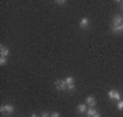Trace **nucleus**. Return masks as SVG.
<instances>
[{
	"instance_id": "1",
	"label": "nucleus",
	"mask_w": 123,
	"mask_h": 117,
	"mask_svg": "<svg viewBox=\"0 0 123 117\" xmlns=\"http://www.w3.org/2000/svg\"><path fill=\"white\" fill-rule=\"evenodd\" d=\"M122 23H123V19H122V15H115L114 17V26H112V31L114 33H119L122 31Z\"/></svg>"
},
{
	"instance_id": "2",
	"label": "nucleus",
	"mask_w": 123,
	"mask_h": 117,
	"mask_svg": "<svg viewBox=\"0 0 123 117\" xmlns=\"http://www.w3.org/2000/svg\"><path fill=\"white\" fill-rule=\"evenodd\" d=\"M14 112H15V106L11 105V104H6V105H1V106H0V113L4 114V116H7V117L11 116Z\"/></svg>"
},
{
	"instance_id": "3",
	"label": "nucleus",
	"mask_w": 123,
	"mask_h": 117,
	"mask_svg": "<svg viewBox=\"0 0 123 117\" xmlns=\"http://www.w3.org/2000/svg\"><path fill=\"white\" fill-rule=\"evenodd\" d=\"M64 82H66V84H67V90L68 91H74V89H75V79L73 78V76H67V78L64 79Z\"/></svg>"
},
{
	"instance_id": "4",
	"label": "nucleus",
	"mask_w": 123,
	"mask_h": 117,
	"mask_svg": "<svg viewBox=\"0 0 123 117\" xmlns=\"http://www.w3.org/2000/svg\"><path fill=\"white\" fill-rule=\"evenodd\" d=\"M108 97H110V100L120 101V93L118 90H110L108 91Z\"/></svg>"
},
{
	"instance_id": "5",
	"label": "nucleus",
	"mask_w": 123,
	"mask_h": 117,
	"mask_svg": "<svg viewBox=\"0 0 123 117\" xmlns=\"http://www.w3.org/2000/svg\"><path fill=\"white\" fill-rule=\"evenodd\" d=\"M85 104L88 105V106H90V108H93V106H96V98L93 95H89L85 98Z\"/></svg>"
},
{
	"instance_id": "6",
	"label": "nucleus",
	"mask_w": 123,
	"mask_h": 117,
	"mask_svg": "<svg viewBox=\"0 0 123 117\" xmlns=\"http://www.w3.org/2000/svg\"><path fill=\"white\" fill-rule=\"evenodd\" d=\"M55 86H56L57 90H66L67 89V84H66L64 80H56V82H55Z\"/></svg>"
},
{
	"instance_id": "7",
	"label": "nucleus",
	"mask_w": 123,
	"mask_h": 117,
	"mask_svg": "<svg viewBox=\"0 0 123 117\" xmlns=\"http://www.w3.org/2000/svg\"><path fill=\"white\" fill-rule=\"evenodd\" d=\"M79 27H81V29H84V30L89 27V19L86 17H84L82 19H81V22H79Z\"/></svg>"
},
{
	"instance_id": "8",
	"label": "nucleus",
	"mask_w": 123,
	"mask_h": 117,
	"mask_svg": "<svg viewBox=\"0 0 123 117\" xmlns=\"http://www.w3.org/2000/svg\"><path fill=\"white\" fill-rule=\"evenodd\" d=\"M7 55H8V48L4 46V45H1V46H0V56L7 57Z\"/></svg>"
},
{
	"instance_id": "9",
	"label": "nucleus",
	"mask_w": 123,
	"mask_h": 117,
	"mask_svg": "<svg viewBox=\"0 0 123 117\" xmlns=\"http://www.w3.org/2000/svg\"><path fill=\"white\" fill-rule=\"evenodd\" d=\"M77 110H78L79 113H86V110H88V105H86V104H81V105H78Z\"/></svg>"
},
{
	"instance_id": "10",
	"label": "nucleus",
	"mask_w": 123,
	"mask_h": 117,
	"mask_svg": "<svg viewBox=\"0 0 123 117\" xmlns=\"http://www.w3.org/2000/svg\"><path fill=\"white\" fill-rule=\"evenodd\" d=\"M96 113H97V110H96L94 108H89L88 110H86V116H88V117H92V116H94Z\"/></svg>"
},
{
	"instance_id": "11",
	"label": "nucleus",
	"mask_w": 123,
	"mask_h": 117,
	"mask_svg": "<svg viewBox=\"0 0 123 117\" xmlns=\"http://www.w3.org/2000/svg\"><path fill=\"white\" fill-rule=\"evenodd\" d=\"M7 64V57L0 56V65H6Z\"/></svg>"
},
{
	"instance_id": "12",
	"label": "nucleus",
	"mask_w": 123,
	"mask_h": 117,
	"mask_svg": "<svg viewBox=\"0 0 123 117\" xmlns=\"http://www.w3.org/2000/svg\"><path fill=\"white\" fill-rule=\"evenodd\" d=\"M116 108H118V110H123V101H118V105H116Z\"/></svg>"
},
{
	"instance_id": "13",
	"label": "nucleus",
	"mask_w": 123,
	"mask_h": 117,
	"mask_svg": "<svg viewBox=\"0 0 123 117\" xmlns=\"http://www.w3.org/2000/svg\"><path fill=\"white\" fill-rule=\"evenodd\" d=\"M41 117H51V114H49L48 112H43L41 113Z\"/></svg>"
},
{
	"instance_id": "14",
	"label": "nucleus",
	"mask_w": 123,
	"mask_h": 117,
	"mask_svg": "<svg viewBox=\"0 0 123 117\" xmlns=\"http://www.w3.org/2000/svg\"><path fill=\"white\" fill-rule=\"evenodd\" d=\"M51 117H60V113L59 112H53L52 114H51Z\"/></svg>"
},
{
	"instance_id": "15",
	"label": "nucleus",
	"mask_w": 123,
	"mask_h": 117,
	"mask_svg": "<svg viewBox=\"0 0 123 117\" xmlns=\"http://www.w3.org/2000/svg\"><path fill=\"white\" fill-rule=\"evenodd\" d=\"M56 4H59V6H64V4H66V1H63V0H57Z\"/></svg>"
},
{
	"instance_id": "16",
	"label": "nucleus",
	"mask_w": 123,
	"mask_h": 117,
	"mask_svg": "<svg viewBox=\"0 0 123 117\" xmlns=\"http://www.w3.org/2000/svg\"><path fill=\"white\" fill-rule=\"evenodd\" d=\"M92 117H100V113L97 112V113H96V114H94V116H92Z\"/></svg>"
},
{
	"instance_id": "17",
	"label": "nucleus",
	"mask_w": 123,
	"mask_h": 117,
	"mask_svg": "<svg viewBox=\"0 0 123 117\" xmlns=\"http://www.w3.org/2000/svg\"><path fill=\"white\" fill-rule=\"evenodd\" d=\"M30 117H38V116H37V114H34V113H33V114H31Z\"/></svg>"
},
{
	"instance_id": "18",
	"label": "nucleus",
	"mask_w": 123,
	"mask_h": 117,
	"mask_svg": "<svg viewBox=\"0 0 123 117\" xmlns=\"http://www.w3.org/2000/svg\"><path fill=\"white\" fill-rule=\"evenodd\" d=\"M120 6H122V10H123V1H120Z\"/></svg>"
},
{
	"instance_id": "19",
	"label": "nucleus",
	"mask_w": 123,
	"mask_h": 117,
	"mask_svg": "<svg viewBox=\"0 0 123 117\" xmlns=\"http://www.w3.org/2000/svg\"><path fill=\"white\" fill-rule=\"evenodd\" d=\"M122 31H123V23H122Z\"/></svg>"
}]
</instances>
